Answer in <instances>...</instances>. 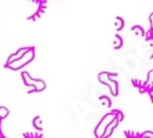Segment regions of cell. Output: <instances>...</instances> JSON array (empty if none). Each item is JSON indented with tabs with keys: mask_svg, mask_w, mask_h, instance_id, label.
<instances>
[{
	"mask_svg": "<svg viewBox=\"0 0 153 138\" xmlns=\"http://www.w3.org/2000/svg\"><path fill=\"white\" fill-rule=\"evenodd\" d=\"M117 112L119 110H113V112H111V113L105 115V116L101 119V122L98 123V126L95 127V137L97 138H102L103 134H105V131H106L108 126L112 123V122L117 117Z\"/></svg>",
	"mask_w": 153,
	"mask_h": 138,
	"instance_id": "6da1fadb",
	"label": "cell"
},
{
	"mask_svg": "<svg viewBox=\"0 0 153 138\" xmlns=\"http://www.w3.org/2000/svg\"><path fill=\"white\" fill-rule=\"evenodd\" d=\"M33 58H35V48H33V47H30L28 53L24 54L19 60H17V61H14V62L8 64L7 66L10 68V69H13V71H18V69H21L22 66H25L26 64H29Z\"/></svg>",
	"mask_w": 153,
	"mask_h": 138,
	"instance_id": "7a4b0ae2",
	"label": "cell"
},
{
	"mask_svg": "<svg viewBox=\"0 0 153 138\" xmlns=\"http://www.w3.org/2000/svg\"><path fill=\"white\" fill-rule=\"evenodd\" d=\"M29 48L30 47H24V48H21V50H18L15 54H13V55H10V58H8V61H7V65L8 64H11V62H14V61H17V60H19V58L24 55L25 53H28L29 51Z\"/></svg>",
	"mask_w": 153,
	"mask_h": 138,
	"instance_id": "3957f363",
	"label": "cell"
},
{
	"mask_svg": "<svg viewBox=\"0 0 153 138\" xmlns=\"http://www.w3.org/2000/svg\"><path fill=\"white\" fill-rule=\"evenodd\" d=\"M117 124H119V119L116 117V119H114V120L112 122V123L109 124V126H108V128H106V131H105V134H103V137H102V138H108V137H109V135H111L112 133H113V128L117 127Z\"/></svg>",
	"mask_w": 153,
	"mask_h": 138,
	"instance_id": "277c9868",
	"label": "cell"
},
{
	"mask_svg": "<svg viewBox=\"0 0 153 138\" xmlns=\"http://www.w3.org/2000/svg\"><path fill=\"white\" fill-rule=\"evenodd\" d=\"M106 84L111 87L112 94H113V95H117V94H119V84H117V83H116L113 79H109V81H108Z\"/></svg>",
	"mask_w": 153,
	"mask_h": 138,
	"instance_id": "5b68a950",
	"label": "cell"
},
{
	"mask_svg": "<svg viewBox=\"0 0 153 138\" xmlns=\"http://www.w3.org/2000/svg\"><path fill=\"white\" fill-rule=\"evenodd\" d=\"M109 79H111V73H108V72H102V73L98 75V80L101 83H103V84H106L109 81Z\"/></svg>",
	"mask_w": 153,
	"mask_h": 138,
	"instance_id": "8992f818",
	"label": "cell"
},
{
	"mask_svg": "<svg viewBox=\"0 0 153 138\" xmlns=\"http://www.w3.org/2000/svg\"><path fill=\"white\" fill-rule=\"evenodd\" d=\"M33 87H35L36 91H43V90L46 89V83H44L43 80H35Z\"/></svg>",
	"mask_w": 153,
	"mask_h": 138,
	"instance_id": "52a82bcc",
	"label": "cell"
},
{
	"mask_svg": "<svg viewBox=\"0 0 153 138\" xmlns=\"http://www.w3.org/2000/svg\"><path fill=\"white\" fill-rule=\"evenodd\" d=\"M22 79H24L26 86H33V83H35V79L30 78L28 72H24V73H22Z\"/></svg>",
	"mask_w": 153,
	"mask_h": 138,
	"instance_id": "ba28073f",
	"label": "cell"
},
{
	"mask_svg": "<svg viewBox=\"0 0 153 138\" xmlns=\"http://www.w3.org/2000/svg\"><path fill=\"white\" fill-rule=\"evenodd\" d=\"M33 126L36 127V130H43V119L40 116L33 119Z\"/></svg>",
	"mask_w": 153,
	"mask_h": 138,
	"instance_id": "9c48e42d",
	"label": "cell"
},
{
	"mask_svg": "<svg viewBox=\"0 0 153 138\" xmlns=\"http://www.w3.org/2000/svg\"><path fill=\"white\" fill-rule=\"evenodd\" d=\"M121 46H123V39H121L119 35H116V36H114V44H113V47H114V48H120Z\"/></svg>",
	"mask_w": 153,
	"mask_h": 138,
	"instance_id": "30bf717a",
	"label": "cell"
},
{
	"mask_svg": "<svg viewBox=\"0 0 153 138\" xmlns=\"http://www.w3.org/2000/svg\"><path fill=\"white\" fill-rule=\"evenodd\" d=\"M123 26H124V21H123L120 17H117L116 18V31H121Z\"/></svg>",
	"mask_w": 153,
	"mask_h": 138,
	"instance_id": "8fae6325",
	"label": "cell"
},
{
	"mask_svg": "<svg viewBox=\"0 0 153 138\" xmlns=\"http://www.w3.org/2000/svg\"><path fill=\"white\" fill-rule=\"evenodd\" d=\"M7 116H8V109L4 108V106H0V119H4Z\"/></svg>",
	"mask_w": 153,
	"mask_h": 138,
	"instance_id": "7c38bea8",
	"label": "cell"
},
{
	"mask_svg": "<svg viewBox=\"0 0 153 138\" xmlns=\"http://www.w3.org/2000/svg\"><path fill=\"white\" fill-rule=\"evenodd\" d=\"M132 31L135 32V35H138V36H143L145 35V32H143V29L141 28V26H134L132 28Z\"/></svg>",
	"mask_w": 153,
	"mask_h": 138,
	"instance_id": "4fadbf2b",
	"label": "cell"
},
{
	"mask_svg": "<svg viewBox=\"0 0 153 138\" xmlns=\"http://www.w3.org/2000/svg\"><path fill=\"white\" fill-rule=\"evenodd\" d=\"M100 101H101V102H102L105 106H106V108H111V99H109V98H106V97H101Z\"/></svg>",
	"mask_w": 153,
	"mask_h": 138,
	"instance_id": "5bb4252c",
	"label": "cell"
},
{
	"mask_svg": "<svg viewBox=\"0 0 153 138\" xmlns=\"http://www.w3.org/2000/svg\"><path fill=\"white\" fill-rule=\"evenodd\" d=\"M146 83H148L149 86L153 84V69L149 72V73H148V80H146Z\"/></svg>",
	"mask_w": 153,
	"mask_h": 138,
	"instance_id": "9a60e30c",
	"label": "cell"
},
{
	"mask_svg": "<svg viewBox=\"0 0 153 138\" xmlns=\"http://www.w3.org/2000/svg\"><path fill=\"white\" fill-rule=\"evenodd\" d=\"M141 137H145V138H153V131H145L141 134Z\"/></svg>",
	"mask_w": 153,
	"mask_h": 138,
	"instance_id": "2e32d148",
	"label": "cell"
},
{
	"mask_svg": "<svg viewBox=\"0 0 153 138\" xmlns=\"http://www.w3.org/2000/svg\"><path fill=\"white\" fill-rule=\"evenodd\" d=\"M149 19H150V29H152V32H153V13H152V14H150Z\"/></svg>",
	"mask_w": 153,
	"mask_h": 138,
	"instance_id": "e0dca14e",
	"label": "cell"
},
{
	"mask_svg": "<svg viewBox=\"0 0 153 138\" xmlns=\"http://www.w3.org/2000/svg\"><path fill=\"white\" fill-rule=\"evenodd\" d=\"M117 119H119V122H121V120H123V113H121L120 110H119V112H117Z\"/></svg>",
	"mask_w": 153,
	"mask_h": 138,
	"instance_id": "ac0fdd59",
	"label": "cell"
},
{
	"mask_svg": "<svg viewBox=\"0 0 153 138\" xmlns=\"http://www.w3.org/2000/svg\"><path fill=\"white\" fill-rule=\"evenodd\" d=\"M150 95H152V98H153V84H152V87H150Z\"/></svg>",
	"mask_w": 153,
	"mask_h": 138,
	"instance_id": "d6986e66",
	"label": "cell"
}]
</instances>
